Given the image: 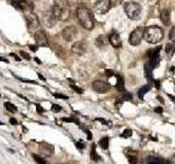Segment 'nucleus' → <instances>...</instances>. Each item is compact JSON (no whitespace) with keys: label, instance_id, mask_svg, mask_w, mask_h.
Instances as JSON below:
<instances>
[{"label":"nucleus","instance_id":"nucleus-24","mask_svg":"<svg viewBox=\"0 0 175 164\" xmlns=\"http://www.w3.org/2000/svg\"><path fill=\"white\" fill-rule=\"evenodd\" d=\"M32 157H33L34 161H35L36 163H39V164H47V163H46V161L43 159V158H41L40 155L35 154V153H32Z\"/></svg>","mask_w":175,"mask_h":164},{"label":"nucleus","instance_id":"nucleus-31","mask_svg":"<svg viewBox=\"0 0 175 164\" xmlns=\"http://www.w3.org/2000/svg\"><path fill=\"white\" fill-rule=\"evenodd\" d=\"M128 162L130 164H137L138 163V159L136 157H128Z\"/></svg>","mask_w":175,"mask_h":164},{"label":"nucleus","instance_id":"nucleus-23","mask_svg":"<svg viewBox=\"0 0 175 164\" xmlns=\"http://www.w3.org/2000/svg\"><path fill=\"white\" fill-rule=\"evenodd\" d=\"M5 107H6V109H7V111L10 112V113H15V112L18 111L17 106H15V105H13V104H11L10 102H6Z\"/></svg>","mask_w":175,"mask_h":164},{"label":"nucleus","instance_id":"nucleus-21","mask_svg":"<svg viewBox=\"0 0 175 164\" xmlns=\"http://www.w3.org/2000/svg\"><path fill=\"white\" fill-rule=\"evenodd\" d=\"M116 88H117L118 91L124 92L125 91V83H124V79L122 77L118 76L117 77V83H116Z\"/></svg>","mask_w":175,"mask_h":164},{"label":"nucleus","instance_id":"nucleus-16","mask_svg":"<svg viewBox=\"0 0 175 164\" xmlns=\"http://www.w3.org/2000/svg\"><path fill=\"white\" fill-rule=\"evenodd\" d=\"M90 158H91L92 161H95V162H98L101 161V157L96 153V145L95 143H92L91 146V152H90Z\"/></svg>","mask_w":175,"mask_h":164},{"label":"nucleus","instance_id":"nucleus-37","mask_svg":"<svg viewBox=\"0 0 175 164\" xmlns=\"http://www.w3.org/2000/svg\"><path fill=\"white\" fill-rule=\"evenodd\" d=\"M96 121H101L103 125H110V121H105V119H103V118H96Z\"/></svg>","mask_w":175,"mask_h":164},{"label":"nucleus","instance_id":"nucleus-17","mask_svg":"<svg viewBox=\"0 0 175 164\" xmlns=\"http://www.w3.org/2000/svg\"><path fill=\"white\" fill-rule=\"evenodd\" d=\"M106 44H107V39H106L105 35H100V36L95 39V45L98 46V48L105 47Z\"/></svg>","mask_w":175,"mask_h":164},{"label":"nucleus","instance_id":"nucleus-15","mask_svg":"<svg viewBox=\"0 0 175 164\" xmlns=\"http://www.w3.org/2000/svg\"><path fill=\"white\" fill-rule=\"evenodd\" d=\"M62 10H64V7H61V6L58 5V3H56V5L53 7V9L51 10L52 13H53V15L56 18V20H58V19H60V18H61Z\"/></svg>","mask_w":175,"mask_h":164},{"label":"nucleus","instance_id":"nucleus-33","mask_svg":"<svg viewBox=\"0 0 175 164\" xmlns=\"http://www.w3.org/2000/svg\"><path fill=\"white\" fill-rule=\"evenodd\" d=\"M54 96H55L56 99H62V100H67L68 99V96H66V95H64V94H60V93H55V94H54Z\"/></svg>","mask_w":175,"mask_h":164},{"label":"nucleus","instance_id":"nucleus-25","mask_svg":"<svg viewBox=\"0 0 175 164\" xmlns=\"http://www.w3.org/2000/svg\"><path fill=\"white\" fill-rule=\"evenodd\" d=\"M120 136H122L123 138H129V137H131V136H132V130H131V129H128V128H127V129H125V130L123 131V133Z\"/></svg>","mask_w":175,"mask_h":164},{"label":"nucleus","instance_id":"nucleus-42","mask_svg":"<svg viewBox=\"0 0 175 164\" xmlns=\"http://www.w3.org/2000/svg\"><path fill=\"white\" fill-rule=\"evenodd\" d=\"M105 73H106V76H107V77H110V76H113V72H112V71H110V70H106Z\"/></svg>","mask_w":175,"mask_h":164},{"label":"nucleus","instance_id":"nucleus-22","mask_svg":"<svg viewBox=\"0 0 175 164\" xmlns=\"http://www.w3.org/2000/svg\"><path fill=\"white\" fill-rule=\"evenodd\" d=\"M165 51L168 54L169 57H172L173 54L175 53V45L174 44H168L165 47Z\"/></svg>","mask_w":175,"mask_h":164},{"label":"nucleus","instance_id":"nucleus-34","mask_svg":"<svg viewBox=\"0 0 175 164\" xmlns=\"http://www.w3.org/2000/svg\"><path fill=\"white\" fill-rule=\"evenodd\" d=\"M20 55H21V57L25 58V59H31V57H30L29 54H27V53H25V51H20Z\"/></svg>","mask_w":175,"mask_h":164},{"label":"nucleus","instance_id":"nucleus-5","mask_svg":"<svg viewBox=\"0 0 175 164\" xmlns=\"http://www.w3.org/2000/svg\"><path fill=\"white\" fill-rule=\"evenodd\" d=\"M77 33H78V30L76 29V27L69 25V27H66L65 29L62 30L61 35H62V39H65L66 42H71L76 39Z\"/></svg>","mask_w":175,"mask_h":164},{"label":"nucleus","instance_id":"nucleus-13","mask_svg":"<svg viewBox=\"0 0 175 164\" xmlns=\"http://www.w3.org/2000/svg\"><path fill=\"white\" fill-rule=\"evenodd\" d=\"M147 164H171V162L160 157H148Z\"/></svg>","mask_w":175,"mask_h":164},{"label":"nucleus","instance_id":"nucleus-27","mask_svg":"<svg viewBox=\"0 0 175 164\" xmlns=\"http://www.w3.org/2000/svg\"><path fill=\"white\" fill-rule=\"evenodd\" d=\"M123 1H124V0H110V6H112V7H116V6L122 5Z\"/></svg>","mask_w":175,"mask_h":164},{"label":"nucleus","instance_id":"nucleus-43","mask_svg":"<svg viewBox=\"0 0 175 164\" xmlns=\"http://www.w3.org/2000/svg\"><path fill=\"white\" fill-rule=\"evenodd\" d=\"M0 61H3V63H9L7 58H3V57H0Z\"/></svg>","mask_w":175,"mask_h":164},{"label":"nucleus","instance_id":"nucleus-7","mask_svg":"<svg viewBox=\"0 0 175 164\" xmlns=\"http://www.w3.org/2000/svg\"><path fill=\"white\" fill-rule=\"evenodd\" d=\"M92 88L96 93H100V94H104L106 92L110 91V85L108 84L107 82L105 81H101V80H96L92 83Z\"/></svg>","mask_w":175,"mask_h":164},{"label":"nucleus","instance_id":"nucleus-8","mask_svg":"<svg viewBox=\"0 0 175 164\" xmlns=\"http://www.w3.org/2000/svg\"><path fill=\"white\" fill-rule=\"evenodd\" d=\"M42 22H43V24L45 25L46 27H53L54 25L56 24V18L53 15L52 11H46V12L43 13L42 15Z\"/></svg>","mask_w":175,"mask_h":164},{"label":"nucleus","instance_id":"nucleus-9","mask_svg":"<svg viewBox=\"0 0 175 164\" xmlns=\"http://www.w3.org/2000/svg\"><path fill=\"white\" fill-rule=\"evenodd\" d=\"M25 18H27V23L30 30H35L40 27L39 18L36 17L33 12H27V14H25Z\"/></svg>","mask_w":175,"mask_h":164},{"label":"nucleus","instance_id":"nucleus-40","mask_svg":"<svg viewBox=\"0 0 175 164\" xmlns=\"http://www.w3.org/2000/svg\"><path fill=\"white\" fill-rule=\"evenodd\" d=\"M10 124H11V125H17V124H18L17 119H15V118H10Z\"/></svg>","mask_w":175,"mask_h":164},{"label":"nucleus","instance_id":"nucleus-10","mask_svg":"<svg viewBox=\"0 0 175 164\" xmlns=\"http://www.w3.org/2000/svg\"><path fill=\"white\" fill-rule=\"evenodd\" d=\"M39 150L41 152V154L43 157H49L54 153L55 149H54V146L51 145V143H47V142H41L40 143V147Z\"/></svg>","mask_w":175,"mask_h":164},{"label":"nucleus","instance_id":"nucleus-1","mask_svg":"<svg viewBox=\"0 0 175 164\" xmlns=\"http://www.w3.org/2000/svg\"><path fill=\"white\" fill-rule=\"evenodd\" d=\"M77 18L79 23L82 27L85 30H92L94 27V20L92 17V13L89 9L83 7H80L77 9Z\"/></svg>","mask_w":175,"mask_h":164},{"label":"nucleus","instance_id":"nucleus-19","mask_svg":"<svg viewBox=\"0 0 175 164\" xmlns=\"http://www.w3.org/2000/svg\"><path fill=\"white\" fill-rule=\"evenodd\" d=\"M98 145H100V147H101L103 150H107L108 149V145H110V138H108V137H103L101 140H100Z\"/></svg>","mask_w":175,"mask_h":164},{"label":"nucleus","instance_id":"nucleus-26","mask_svg":"<svg viewBox=\"0 0 175 164\" xmlns=\"http://www.w3.org/2000/svg\"><path fill=\"white\" fill-rule=\"evenodd\" d=\"M122 100L123 101H131L132 100V95L128 92H124V94L122 96Z\"/></svg>","mask_w":175,"mask_h":164},{"label":"nucleus","instance_id":"nucleus-45","mask_svg":"<svg viewBox=\"0 0 175 164\" xmlns=\"http://www.w3.org/2000/svg\"><path fill=\"white\" fill-rule=\"evenodd\" d=\"M154 83H156V89H160V82H159V81H154Z\"/></svg>","mask_w":175,"mask_h":164},{"label":"nucleus","instance_id":"nucleus-39","mask_svg":"<svg viewBox=\"0 0 175 164\" xmlns=\"http://www.w3.org/2000/svg\"><path fill=\"white\" fill-rule=\"evenodd\" d=\"M86 135H88V140H92V133L90 130H85Z\"/></svg>","mask_w":175,"mask_h":164},{"label":"nucleus","instance_id":"nucleus-29","mask_svg":"<svg viewBox=\"0 0 175 164\" xmlns=\"http://www.w3.org/2000/svg\"><path fill=\"white\" fill-rule=\"evenodd\" d=\"M52 111L55 112V113H58V112L61 111V106H59L58 104H53L52 105Z\"/></svg>","mask_w":175,"mask_h":164},{"label":"nucleus","instance_id":"nucleus-38","mask_svg":"<svg viewBox=\"0 0 175 164\" xmlns=\"http://www.w3.org/2000/svg\"><path fill=\"white\" fill-rule=\"evenodd\" d=\"M36 111H37V113H43L44 109H43V107L40 106V105H36Z\"/></svg>","mask_w":175,"mask_h":164},{"label":"nucleus","instance_id":"nucleus-11","mask_svg":"<svg viewBox=\"0 0 175 164\" xmlns=\"http://www.w3.org/2000/svg\"><path fill=\"white\" fill-rule=\"evenodd\" d=\"M34 39H35V42L37 43V45H41V46H47L48 44V39H47V35L45 34L44 31H39L36 32L34 34Z\"/></svg>","mask_w":175,"mask_h":164},{"label":"nucleus","instance_id":"nucleus-3","mask_svg":"<svg viewBox=\"0 0 175 164\" xmlns=\"http://www.w3.org/2000/svg\"><path fill=\"white\" fill-rule=\"evenodd\" d=\"M124 10L128 18L131 20H138L141 14V6L139 3L134 2V1H129V2L125 3Z\"/></svg>","mask_w":175,"mask_h":164},{"label":"nucleus","instance_id":"nucleus-6","mask_svg":"<svg viewBox=\"0 0 175 164\" xmlns=\"http://www.w3.org/2000/svg\"><path fill=\"white\" fill-rule=\"evenodd\" d=\"M110 0H98L94 5V11L98 14H104L110 9Z\"/></svg>","mask_w":175,"mask_h":164},{"label":"nucleus","instance_id":"nucleus-35","mask_svg":"<svg viewBox=\"0 0 175 164\" xmlns=\"http://www.w3.org/2000/svg\"><path fill=\"white\" fill-rule=\"evenodd\" d=\"M62 121H67V123H77V124H79V123H78V121H76L74 118H62Z\"/></svg>","mask_w":175,"mask_h":164},{"label":"nucleus","instance_id":"nucleus-28","mask_svg":"<svg viewBox=\"0 0 175 164\" xmlns=\"http://www.w3.org/2000/svg\"><path fill=\"white\" fill-rule=\"evenodd\" d=\"M170 39L173 43H175V27H173L170 31Z\"/></svg>","mask_w":175,"mask_h":164},{"label":"nucleus","instance_id":"nucleus-49","mask_svg":"<svg viewBox=\"0 0 175 164\" xmlns=\"http://www.w3.org/2000/svg\"><path fill=\"white\" fill-rule=\"evenodd\" d=\"M0 125H1V126H2V125H3V124H2V123H1V121H0Z\"/></svg>","mask_w":175,"mask_h":164},{"label":"nucleus","instance_id":"nucleus-18","mask_svg":"<svg viewBox=\"0 0 175 164\" xmlns=\"http://www.w3.org/2000/svg\"><path fill=\"white\" fill-rule=\"evenodd\" d=\"M161 21L163 22L164 24L170 23V9H164L161 12Z\"/></svg>","mask_w":175,"mask_h":164},{"label":"nucleus","instance_id":"nucleus-46","mask_svg":"<svg viewBox=\"0 0 175 164\" xmlns=\"http://www.w3.org/2000/svg\"><path fill=\"white\" fill-rule=\"evenodd\" d=\"M39 77H40V79H41V80H42V81H45V80H46V79H45V78H44V77H43V76H41V75H39Z\"/></svg>","mask_w":175,"mask_h":164},{"label":"nucleus","instance_id":"nucleus-48","mask_svg":"<svg viewBox=\"0 0 175 164\" xmlns=\"http://www.w3.org/2000/svg\"><path fill=\"white\" fill-rule=\"evenodd\" d=\"M169 96H170V99L172 100L173 102H175V99H174V96H172V95H169Z\"/></svg>","mask_w":175,"mask_h":164},{"label":"nucleus","instance_id":"nucleus-47","mask_svg":"<svg viewBox=\"0 0 175 164\" xmlns=\"http://www.w3.org/2000/svg\"><path fill=\"white\" fill-rule=\"evenodd\" d=\"M35 61H36V63H37V64H42V61L40 60L39 58H35Z\"/></svg>","mask_w":175,"mask_h":164},{"label":"nucleus","instance_id":"nucleus-50","mask_svg":"<svg viewBox=\"0 0 175 164\" xmlns=\"http://www.w3.org/2000/svg\"><path fill=\"white\" fill-rule=\"evenodd\" d=\"M174 158H175V157H174Z\"/></svg>","mask_w":175,"mask_h":164},{"label":"nucleus","instance_id":"nucleus-36","mask_svg":"<svg viewBox=\"0 0 175 164\" xmlns=\"http://www.w3.org/2000/svg\"><path fill=\"white\" fill-rule=\"evenodd\" d=\"M154 112H156V113H158V114H162V113H163V109H162L161 106L154 107Z\"/></svg>","mask_w":175,"mask_h":164},{"label":"nucleus","instance_id":"nucleus-4","mask_svg":"<svg viewBox=\"0 0 175 164\" xmlns=\"http://www.w3.org/2000/svg\"><path fill=\"white\" fill-rule=\"evenodd\" d=\"M142 39H144V29L142 27H137L131 32L129 36V44L132 46H137L141 43Z\"/></svg>","mask_w":175,"mask_h":164},{"label":"nucleus","instance_id":"nucleus-41","mask_svg":"<svg viewBox=\"0 0 175 164\" xmlns=\"http://www.w3.org/2000/svg\"><path fill=\"white\" fill-rule=\"evenodd\" d=\"M30 49H31V51H37V47H36V46H34V45H30Z\"/></svg>","mask_w":175,"mask_h":164},{"label":"nucleus","instance_id":"nucleus-44","mask_svg":"<svg viewBox=\"0 0 175 164\" xmlns=\"http://www.w3.org/2000/svg\"><path fill=\"white\" fill-rule=\"evenodd\" d=\"M66 1H67L68 3H70V5H72V3H74L77 0H66Z\"/></svg>","mask_w":175,"mask_h":164},{"label":"nucleus","instance_id":"nucleus-32","mask_svg":"<svg viewBox=\"0 0 175 164\" xmlns=\"http://www.w3.org/2000/svg\"><path fill=\"white\" fill-rule=\"evenodd\" d=\"M76 147H77L79 150H82V149L85 148V145H84L82 141H77V142H76Z\"/></svg>","mask_w":175,"mask_h":164},{"label":"nucleus","instance_id":"nucleus-14","mask_svg":"<svg viewBox=\"0 0 175 164\" xmlns=\"http://www.w3.org/2000/svg\"><path fill=\"white\" fill-rule=\"evenodd\" d=\"M108 41H110V45L113 46V47H115V48H118V47L122 46V39H120L119 35L116 33L110 34V37H108Z\"/></svg>","mask_w":175,"mask_h":164},{"label":"nucleus","instance_id":"nucleus-30","mask_svg":"<svg viewBox=\"0 0 175 164\" xmlns=\"http://www.w3.org/2000/svg\"><path fill=\"white\" fill-rule=\"evenodd\" d=\"M71 89L73 90L76 93H79V94H82V93H83V90H82L81 88L77 87V85H71Z\"/></svg>","mask_w":175,"mask_h":164},{"label":"nucleus","instance_id":"nucleus-20","mask_svg":"<svg viewBox=\"0 0 175 164\" xmlns=\"http://www.w3.org/2000/svg\"><path fill=\"white\" fill-rule=\"evenodd\" d=\"M150 90H151V87H150V84H149V85H144V87L140 88V90L138 91V95H139V99H140V100L144 99V95L146 94L147 92L150 91Z\"/></svg>","mask_w":175,"mask_h":164},{"label":"nucleus","instance_id":"nucleus-2","mask_svg":"<svg viewBox=\"0 0 175 164\" xmlns=\"http://www.w3.org/2000/svg\"><path fill=\"white\" fill-rule=\"evenodd\" d=\"M164 37V33L162 29L159 27H148L146 30H144V39L146 42L150 44H158L160 43Z\"/></svg>","mask_w":175,"mask_h":164},{"label":"nucleus","instance_id":"nucleus-12","mask_svg":"<svg viewBox=\"0 0 175 164\" xmlns=\"http://www.w3.org/2000/svg\"><path fill=\"white\" fill-rule=\"evenodd\" d=\"M71 51L72 53L77 54V55H82V54L85 53L86 51V45L84 42H77V43H74L71 47Z\"/></svg>","mask_w":175,"mask_h":164}]
</instances>
